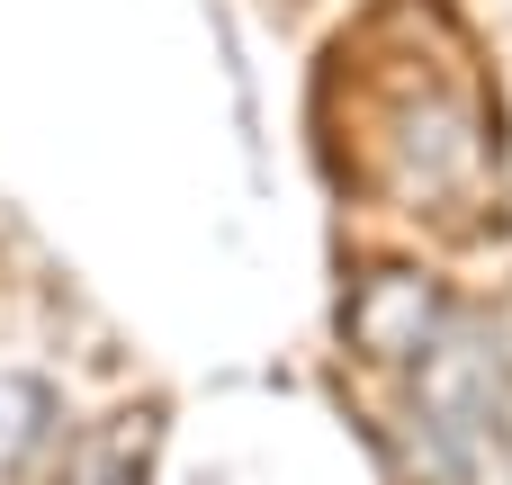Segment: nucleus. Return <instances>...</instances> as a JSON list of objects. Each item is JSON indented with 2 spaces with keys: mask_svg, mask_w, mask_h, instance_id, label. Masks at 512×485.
<instances>
[{
  "mask_svg": "<svg viewBox=\"0 0 512 485\" xmlns=\"http://www.w3.org/2000/svg\"><path fill=\"white\" fill-rule=\"evenodd\" d=\"M351 342L369 351V360H432V342H441V297L423 288V279H369L360 297H351Z\"/></svg>",
  "mask_w": 512,
  "mask_h": 485,
  "instance_id": "nucleus-1",
  "label": "nucleus"
}]
</instances>
